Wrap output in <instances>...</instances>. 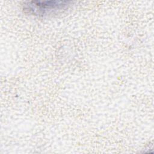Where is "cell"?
Instances as JSON below:
<instances>
[{
	"label": "cell",
	"mask_w": 154,
	"mask_h": 154,
	"mask_svg": "<svg viewBox=\"0 0 154 154\" xmlns=\"http://www.w3.org/2000/svg\"><path fill=\"white\" fill-rule=\"evenodd\" d=\"M68 1H31L25 5V9L35 15H47L58 12L69 6Z\"/></svg>",
	"instance_id": "1"
}]
</instances>
